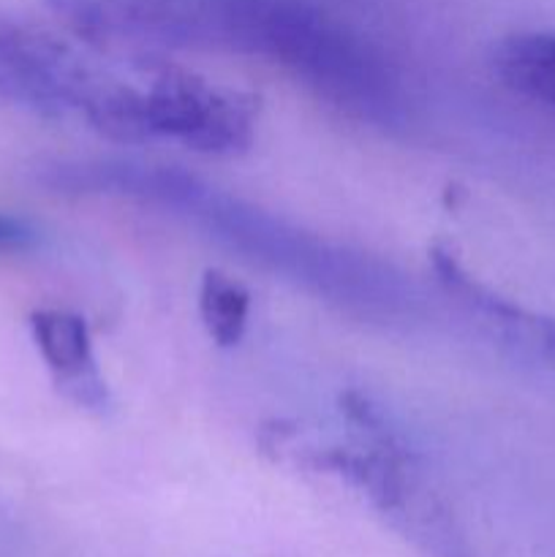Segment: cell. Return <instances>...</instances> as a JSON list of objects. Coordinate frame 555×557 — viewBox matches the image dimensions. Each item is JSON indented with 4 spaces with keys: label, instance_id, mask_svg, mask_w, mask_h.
<instances>
[{
    "label": "cell",
    "instance_id": "10",
    "mask_svg": "<svg viewBox=\"0 0 555 557\" xmlns=\"http://www.w3.org/2000/svg\"><path fill=\"white\" fill-rule=\"evenodd\" d=\"M38 245V232L25 218L0 212V253H25Z\"/></svg>",
    "mask_w": 555,
    "mask_h": 557
},
{
    "label": "cell",
    "instance_id": "5",
    "mask_svg": "<svg viewBox=\"0 0 555 557\" xmlns=\"http://www.w3.org/2000/svg\"><path fill=\"white\" fill-rule=\"evenodd\" d=\"M109 82L41 33L0 27V98L47 117L85 112Z\"/></svg>",
    "mask_w": 555,
    "mask_h": 557
},
{
    "label": "cell",
    "instance_id": "8",
    "mask_svg": "<svg viewBox=\"0 0 555 557\" xmlns=\"http://www.w3.org/2000/svg\"><path fill=\"white\" fill-rule=\"evenodd\" d=\"M493 71L515 96L555 112V33L506 36L493 49Z\"/></svg>",
    "mask_w": 555,
    "mask_h": 557
},
{
    "label": "cell",
    "instance_id": "1",
    "mask_svg": "<svg viewBox=\"0 0 555 557\" xmlns=\"http://www.w3.org/2000/svg\"><path fill=\"white\" fill-rule=\"evenodd\" d=\"M79 38L101 47L201 49L261 58L321 101L395 128L408 98L390 60L305 0H44Z\"/></svg>",
    "mask_w": 555,
    "mask_h": 557
},
{
    "label": "cell",
    "instance_id": "3",
    "mask_svg": "<svg viewBox=\"0 0 555 557\" xmlns=\"http://www.w3.org/2000/svg\"><path fill=\"white\" fill-rule=\"evenodd\" d=\"M341 406L354 433L348 446H303L270 433L264 446L294 457L310 471L341 476L424 555L468 557L466 536L455 515L446 500L424 482L417 457L392 433L384 413L357 392L341 397Z\"/></svg>",
    "mask_w": 555,
    "mask_h": 557
},
{
    "label": "cell",
    "instance_id": "2",
    "mask_svg": "<svg viewBox=\"0 0 555 557\" xmlns=\"http://www.w3.org/2000/svg\"><path fill=\"white\" fill-rule=\"evenodd\" d=\"M58 194L120 196L161 207L272 275L362 319H406L414 288L395 267L313 237L234 199L177 166L136 161H63L41 172Z\"/></svg>",
    "mask_w": 555,
    "mask_h": 557
},
{
    "label": "cell",
    "instance_id": "6",
    "mask_svg": "<svg viewBox=\"0 0 555 557\" xmlns=\"http://www.w3.org/2000/svg\"><path fill=\"white\" fill-rule=\"evenodd\" d=\"M30 330L60 395L87 411H107L109 389L98 373L85 319L71 310L47 308L30 315Z\"/></svg>",
    "mask_w": 555,
    "mask_h": 557
},
{
    "label": "cell",
    "instance_id": "9",
    "mask_svg": "<svg viewBox=\"0 0 555 557\" xmlns=\"http://www.w3.org/2000/svg\"><path fill=\"white\" fill-rule=\"evenodd\" d=\"M250 294L226 272L207 270L199 283V319L215 346L232 348L243 341L248 326Z\"/></svg>",
    "mask_w": 555,
    "mask_h": 557
},
{
    "label": "cell",
    "instance_id": "4",
    "mask_svg": "<svg viewBox=\"0 0 555 557\" xmlns=\"http://www.w3.org/2000/svg\"><path fill=\"white\" fill-rule=\"evenodd\" d=\"M139 92L147 141L177 139L207 156H234L254 145L259 101L248 92L212 87L177 65H163Z\"/></svg>",
    "mask_w": 555,
    "mask_h": 557
},
{
    "label": "cell",
    "instance_id": "7",
    "mask_svg": "<svg viewBox=\"0 0 555 557\" xmlns=\"http://www.w3.org/2000/svg\"><path fill=\"white\" fill-rule=\"evenodd\" d=\"M460 302L468 310L484 319L495 330V335L520 351L522 357L542 362L544 368L555 370V319L536 315L531 310L520 308L511 299L501 297L493 288L482 286L477 277L460 288Z\"/></svg>",
    "mask_w": 555,
    "mask_h": 557
}]
</instances>
